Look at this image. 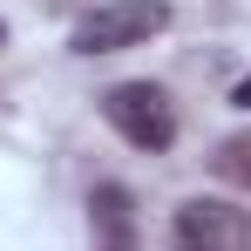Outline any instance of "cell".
Returning a JSON list of instances; mask_svg holds the SVG:
<instances>
[{"label": "cell", "instance_id": "277c9868", "mask_svg": "<svg viewBox=\"0 0 251 251\" xmlns=\"http://www.w3.org/2000/svg\"><path fill=\"white\" fill-rule=\"evenodd\" d=\"M88 224H95V245L102 251H136V210H129L123 183H102L88 197Z\"/></svg>", "mask_w": 251, "mask_h": 251}, {"label": "cell", "instance_id": "5b68a950", "mask_svg": "<svg viewBox=\"0 0 251 251\" xmlns=\"http://www.w3.org/2000/svg\"><path fill=\"white\" fill-rule=\"evenodd\" d=\"M210 163H217V176H224V183L251 190V129H245V136H231V143H217V156H210Z\"/></svg>", "mask_w": 251, "mask_h": 251}, {"label": "cell", "instance_id": "8992f818", "mask_svg": "<svg viewBox=\"0 0 251 251\" xmlns=\"http://www.w3.org/2000/svg\"><path fill=\"white\" fill-rule=\"evenodd\" d=\"M231 102H238V109H251V75H245L238 88H231Z\"/></svg>", "mask_w": 251, "mask_h": 251}, {"label": "cell", "instance_id": "52a82bcc", "mask_svg": "<svg viewBox=\"0 0 251 251\" xmlns=\"http://www.w3.org/2000/svg\"><path fill=\"white\" fill-rule=\"evenodd\" d=\"M0 41H7V27H0Z\"/></svg>", "mask_w": 251, "mask_h": 251}, {"label": "cell", "instance_id": "7a4b0ae2", "mask_svg": "<svg viewBox=\"0 0 251 251\" xmlns=\"http://www.w3.org/2000/svg\"><path fill=\"white\" fill-rule=\"evenodd\" d=\"M102 116H109V129H116L123 143L150 150V156L176 143V109H170V95L156 82H116L102 95Z\"/></svg>", "mask_w": 251, "mask_h": 251}, {"label": "cell", "instance_id": "6da1fadb", "mask_svg": "<svg viewBox=\"0 0 251 251\" xmlns=\"http://www.w3.org/2000/svg\"><path fill=\"white\" fill-rule=\"evenodd\" d=\"M163 27H170V0H102L75 21L68 48L75 54H116V48H143Z\"/></svg>", "mask_w": 251, "mask_h": 251}, {"label": "cell", "instance_id": "3957f363", "mask_svg": "<svg viewBox=\"0 0 251 251\" xmlns=\"http://www.w3.org/2000/svg\"><path fill=\"white\" fill-rule=\"evenodd\" d=\"M170 251H251V210L231 197H190L170 217Z\"/></svg>", "mask_w": 251, "mask_h": 251}]
</instances>
